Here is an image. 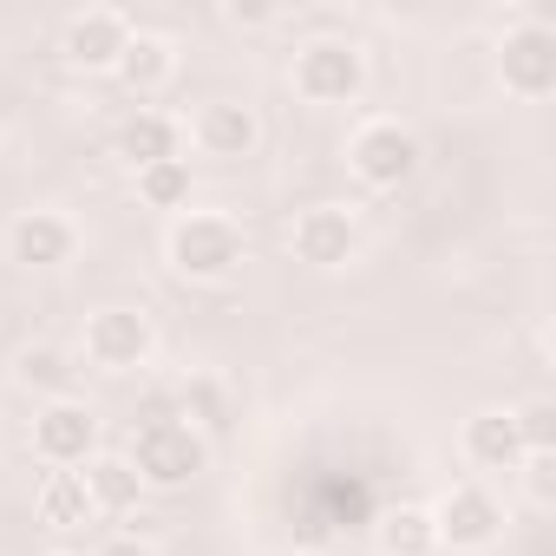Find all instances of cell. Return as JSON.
Segmentation results:
<instances>
[{
  "label": "cell",
  "mask_w": 556,
  "mask_h": 556,
  "mask_svg": "<svg viewBox=\"0 0 556 556\" xmlns=\"http://www.w3.org/2000/svg\"><path fill=\"white\" fill-rule=\"evenodd\" d=\"M517 432H523V452H549V439H556V406H549V400L517 406Z\"/></svg>",
  "instance_id": "44dd1931"
},
{
  "label": "cell",
  "mask_w": 556,
  "mask_h": 556,
  "mask_svg": "<svg viewBox=\"0 0 556 556\" xmlns=\"http://www.w3.org/2000/svg\"><path fill=\"white\" fill-rule=\"evenodd\" d=\"M86 497H92V510H112V517H125V510H138V497H144V484H138V471H131V458L125 452H99V458H86Z\"/></svg>",
  "instance_id": "2e32d148"
},
{
  "label": "cell",
  "mask_w": 556,
  "mask_h": 556,
  "mask_svg": "<svg viewBox=\"0 0 556 556\" xmlns=\"http://www.w3.org/2000/svg\"><path fill=\"white\" fill-rule=\"evenodd\" d=\"M458 452H465V465H478V471H510V465L523 458L517 413H497V406L471 413V419H465V432H458Z\"/></svg>",
  "instance_id": "4fadbf2b"
},
{
  "label": "cell",
  "mask_w": 556,
  "mask_h": 556,
  "mask_svg": "<svg viewBox=\"0 0 556 556\" xmlns=\"http://www.w3.org/2000/svg\"><path fill=\"white\" fill-rule=\"evenodd\" d=\"M112 73H118L138 99H144V92H164L170 73H177V47H170L164 34H138V27H131V40H125V53H118Z\"/></svg>",
  "instance_id": "5bb4252c"
},
{
  "label": "cell",
  "mask_w": 556,
  "mask_h": 556,
  "mask_svg": "<svg viewBox=\"0 0 556 556\" xmlns=\"http://www.w3.org/2000/svg\"><path fill=\"white\" fill-rule=\"evenodd\" d=\"M99 510H92V497H86V478L79 471H47V484H40V523L47 530H86Z\"/></svg>",
  "instance_id": "e0dca14e"
},
{
  "label": "cell",
  "mask_w": 556,
  "mask_h": 556,
  "mask_svg": "<svg viewBox=\"0 0 556 556\" xmlns=\"http://www.w3.org/2000/svg\"><path fill=\"white\" fill-rule=\"evenodd\" d=\"M125 458H131V471H138L144 491H184L190 478H203V465H210V439H203L190 419L157 413V419L138 426V439H131Z\"/></svg>",
  "instance_id": "7a4b0ae2"
},
{
  "label": "cell",
  "mask_w": 556,
  "mask_h": 556,
  "mask_svg": "<svg viewBox=\"0 0 556 556\" xmlns=\"http://www.w3.org/2000/svg\"><path fill=\"white\" fill-rule=\"evenodd\" d=\"M177 144H184V131H177V118H164V112H131V118L118 125V157H125L131 170L164 164V157H184Z\"/></svg>",
  "instance_id": "9a60e30c"
},
{
  "label": "cell",
  "mask_w": 556,
  "mask_h": 556,
  "mask_svg": "<svg viewBox=\"0 0 556 556\" xmlns=\"http://www.w3.org/2000/svg\"><path fill=\"white\" fill-rule=\"evenodd\" d=\"M34 452L53 471H79L86 458H99V413L79 400H47L34 413Z\"/></svg>",
  "instance_id": "52a82bcc"
},
{
  "label": "cell",
  "mask_w": 556,
  "mask_h": 556,
  "mask_svg": "<svg viewBox=\"0 0 556 556\" xmlns=\"http://www.w3.org/2000/svg\"><path fill=\"white\" fill-rule=\"evenodd\" d=\"M432 510V530H439V549L452 543V549H465V556H478V549H491L497 536H504V504L484 491V484H452L439 504H426Z\"/></svg>",
  "instance_id": "8992f818"
},
{
  "label": "cell",
  "mask_w": 556,
  "mask_h": 556,
  "mask_svg": "<svg viewBox=\"0 0 556 556\" xmlns=\"http://www.w3.org/2000/svg\"><path fill=\"white\" fill-rule=\"evenodd\" d=\"M223 21H229V27H262L268 8H223Z\"/></svg>",
  "instance_id": "cb8c5ba5"
},
{
  "label": "cell",
  "mask_w": 556,
  "mask_h": 556,
  "mask_svg": "<svg viewBox=\"0 0 556 556\" xmlns=\"http://www.w3.org/2000/svg\"><path fill=\"white\" fill-rule=\"evenodd\" d=\"M73 249H79V229H73V216H60V210H27V216H14V229H8V255H14L21 268H66Z\"/></svg>",
  "instance_id": "8fae6325"
},
{
  "label": "cell",
  "mask_w": 556,
  "mask_h": 556,
  "mask_svg": "<svg viewBox=\"0 0 556 556\" xmlns=\"http://www.w3.org/2000/svg\"><path fill=\"white\" fill-rule=\"evenodd\" d=\"M289 79L308 105H354L367 92V53L354 40H308L295 53Z\"/></svg>",
  "instance_id": "3957f363"
},
{
  "label": "cell",
  "mask_w": 556,
  "mask_h": 556,
  "mask_svg": "<svg viewBox=\"0 0 556 556\" xmlns=\"http://www.w3.org/2000/svg\"><path fill=\"white\" fill-rule=\"evenodd\" d=\"M242 255H249V242H242L236 216H223V210H184L164 229V262L184 282H229L242 268Z\"/></svg>",
  "instance_id": "6da1fadb"
},
{
  "label": "cell",
  "mask_w": 556,
  "mask_h": 556,
  "mask_svg": "<svg viewBox=\"0 0 556 556\" xmlns=\"http://www.w3.org/2000/svg\"><path fill=\"white\" fill-rule=\"evenodd\" d=\"M151 348H157V334H151V321H144L138 308H99V315L86 321V361L105 367V374L144 367Z\"/></svg>",
  "instance_id": "ba28073f"
},
{
  "label": "cell",
  "mask_w": 556,
  "mask_h": 556,
  "mask_svg": "<svg viewBox=\"0 0 556 556\" xmlns=\"http://www.w3.org/2000/svg\"><path fill=\"white\" fill-rule=\"evenodd\" d=\"M92 556H151V543H138V536H105Z\"/></svg>",
  "instance_id": "603a6c76"
},
{
  "label": "cell",
  "mask_w": 556,
  "mask_h": 556,
  "mask_svg": "<svg viewBox=\"0 0 556 556\" xmlns=\"http://www.w3.org/2000/svg\"><path fill=\"white\" fill-rule=\"evenodd\" d=\"M14 374H21V387H27V393L73 400V374H79V367H73V354H66V348H47V341H40V348H27V354H21V367H14Z\"/></svg>",
  "instance_id": "d6986e66"
},
{
  "label": "cell",
  "mask_w": 556,
  "mask_h": 556,
  "mask_svg": "<svg viewBox=\"0 0 556 556\" xmlns=\"http://www.w3.org/2000/svg\"><path fill=\"white\" fill-rule=\"evenodd\" d=\"M348 170H354L367 190H400V184H413V170H419V138H413L400 118H367V125L348 138Z\"/></svg>",
  "instance_id": "277c9868"
},
{
  "label": "cell",
  "mask_w": 556,
  "mask_h": 556,
  "mask_svg": "<svg viewBox=\"0 0 556 556\" xmlns=\"http://www.w3.org/2000/svg\"><path fill=\"white\" fill-rule=\"evenodd\" d=\"M361 249V223L341 210V203H315L295 216V255L308 268H348Z\"/></svg>",
  "instance_id": "30bf717a"
},
{
  "label": "cell",
  "mask_w": 556,
  "mask_h": 556,
  "mask_svg": "<svg viewBox=\"0 0 556 556\" xmlns=\"http://www.w3.org/2000/svg\"><path fill=\"white\" fill-rule=\"evenodd\" d=\"M190 138H197L203 157H249V151L262 144V118H255L249 99H210V105L197 112Z\"/></svg>",
  "instance_id": "7c38bea8"
},
{
  "label": "cell",
  "mask_w": 556,
  "mask_h": 556,
  "mask_svg": "<svg viewBox=\"0 0 556 556\" xmlns=\"http://www.w3.org/2000/svg\"><path fill=\"white\" fill-rule=\"evenodd\" d=\"M125 40H131V21H125L118 8H86V14L66 21L60 53H66V66H79V73H112L118 53H125Z\"/></svg>",
  "instance_id": "9c48e42d"
},
{
  "label": "cell",
  "mask_w": 556,
  "mask_h": 556,
  "mask_svg": "<svg viewBox=\"0 0 556 556\" xmlns=\"http://www.w3.org/2000/svg\"><path fill=\"white\" fill-rule=\"evenodd\" d=\"M517 465H523V491H530L536 504H549V497H556V452H523Z\"/></svg>",
  "instance_id": "7402d4cb"
},
{
  "label": "cell",
  "mask_w": 556,
  "mask_h": 556,
  "mask_svg": "<svg viewBox=\"0 0 556 556\" xmlns=\"http://www.w3.org/2000/svg\"><path fill=\"white\" fill-rule=\"evenodd\" d=\"M497 79L517 99H549L556 92V27H543V21L523 14L504 34V47H497Z\"/></svg>",
  "instance_id": "5b68a950"
},
{
  "label": "cell",
  "mask_w": 556,
  "mask_h": 556,
  "mask_svg": "<svg viewBox=\"0 0 556 556\" xmlns=\"http://www.w3.org/2000/svg\"><path fill=\"white\" fill-rule=\"evenodd\" d=\"M138 197L151 210H190V157H164V164H144L138 170Z\"/></svg>",
  "instance_id": "ffe728a7"
},
{
  "label": "cell",
  "mask_w": 556,
  "mask_h": 556,
  "mask_svg": "<svg viewBox=\"0 0 556 556\" xmlns=\"http://www.w3.org/2000/svg\"><path fill=\"white\" fill-rule=\"evenodd\" d=\"M380 549H387V556H439L432 510H426V504H400V510H387V523H380Z\"/></svg>",
  "instance_id": "ac0fdd59"
}]
</instances>
